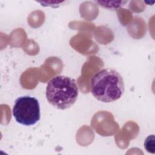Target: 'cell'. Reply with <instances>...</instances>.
Wrapping results in <instances>:
<instances>
[{
    "instance_id": "1",
    "label": "cell",
    "mask_w": 155,
    "mask_h": 155,
    "mask_svg": "<svg viewBox=\"0 0 155 155\" xmlns=\"http://www.w3.org/2000/svg\"><path fill=\"white\" fill-rule=\"evenodd\" d=\"M90 87L93 96L105 103L118 100L125 90L122 76L111 68H104L97 72L91 79Z\"/></svg>"
},
{
    "instance_id": "2",
    "label": "cell",
    "mask_w": 155,
    "mask_h": 155,
    "mask_svg": "<svg viewBox=\"0 0 155 155\" xmlns=\"http://www.w3.org/2000/svg\"><path fill=\"white\" fill-rule=\"evenodd\" d=\"M45 96L48 102L53 107L65 110L76 102L78 88L74 79L65 76H57L48 82Z\"/></svg>"
},
{
    "instance_id": "3",
    "label": "cell",
    "mask_w": 155,
    "mask_h": 155,
    "mask_svg": "<svg viewBox=\"0 0 155 155\" xmlns=\"http://www.w3.org/2000/svg\"><path fill=\"white\" fill-rule=\"evenodd\" d=\"M13 115L17 122L25 126L36 124L41 117L39 103L34 97L24 96L16 99Z\"/></svg>"
},
{
    "instance_id": "4",
    "label": "cell",
    "mask_w": 155,
    "mask_h": 155,
    "mask_svg": "<svg viewBox=\"0 0 155 155\" xmlns=\"http://www.w3.org/2000/svg\"><path fill=\"white\" fill-rule=\"evenodd\" d=\"M127 1H96L97 4H99V5L103 8H108L111 10H115L119 7H120L122 5H124L125 3H127Z\"/></svg>"
},
{
    "instance_id": "5",
    "label": "cell",
    "mask_w": 155,
    "mask_h": 155,
    "mask_svg": "<svg viewBox=\"0 0 155 155\" xmlns=\"http://www.w3.org/2000/svg\"><path fill=\"white\" fill-rule=\"evenodd\" d=\"M144 147L147 150L148 152H151V150H153L154 152V136L151 135L149 136L145 140Z\"/></svg>"
}]
</instances>
